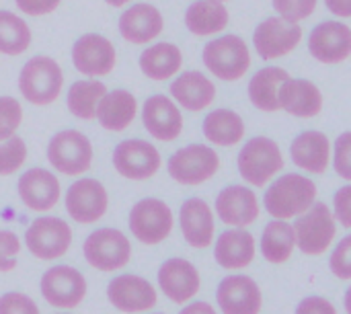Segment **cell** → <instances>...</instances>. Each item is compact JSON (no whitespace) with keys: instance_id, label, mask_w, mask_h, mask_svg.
Here are the masks:
<instances>
[{"instance_id":"obj_1","label":"cell","mask_w":351,"mask_h":314,"mask_svg":"<svg viewBox=\"0 0 351 314\" xmlns=\"http://www.w3.org/2000/svg\"><path fill=\"white\" fill-rule=\"evenodd\" d=\"M317 202V183L300 173H284L265 189L263 206L276 220H294Z\"/></svg>"},{"instance_id":"obj_2","label":"cell","mask_w":351,"mask_h":314,"mask_svg":"<svg viewBox=\"0 0 351 314\" xmlns=\"http://www.w3.org/2000/svg\"><path fill=\"white\" fill-rule=\"evenodd\" d=\"M243 181L251 187H267V183L284 171V154L276 140L255 136L247 140L237 158Z\"/></svg>"},{"instance_id":"obj_3","label":"cell","mask_w":351,"mask_h":314,"mask_svg":"<svg viewBox=\"0 0 351 314\" xmlns=\"http://www.w3.org/2000/svg\"><path fill=\"white\" fill-rule=\"evenodd\" d=\"M204 66L224 82L241 80L251 68V49L239 35H220L210 39L202 51Z\"/></svg>"},{"instance_id":"obj_4","label":"cell","mask_w":351,"mask_h":314,"mask_svg":"<svg viewBox=\"0 0 351 314\" xmlns=\"http://www.w3.org/2000/svg\"><path fill=\"white\" fill-rule=\"evenodd\" d=\"M64 88V72L60 64L49 56H33L21 68L19 90L37 107L51 105Z\"/></svg>"},{"instance_id":"obj_5","label":"cell","mask_w":351,"mask_h":314,"mask_svg":"<svg viewBox=\"0 0 351 314\" xmlns=\"http://www.w3.org/2000/svg\"><path fill=\"white\" fill-rule=\"evenodd\" d=\"M292 226L296 234V247L308 257H319L327 253L337 237V220L333 216V210L323 202H315L304 214L294 220Z\"/></svg>"},{"instance_id":"obj_6","label":"cell","mask_w":351,"mask_h":314,"mask_svg":"<svg viewBox=\"0 0 351 314\" xmlns=\"http://www.w3.org/2000/svg\"><path fill=\"white\" fill-rule=\"evenodd\" d=\"M167 171L173 181L185 187H197L220 171V156L206 144H189L171 154Z\"/></svg>"},{"instance_id":"obj_7","label":"cell","mask_w":351,"mask_h":314,"mask_svg":"<svg viewBox=\"0 0 351 314\" xmlns=\"http://www.w3.org/2000/svg\"><path fill=\"white\" fill-rule=\"evenodd\" d=\"M47 160L53 171L68 177H78L93 165V144L78 130H62L49 138Z\"/></svg>"},{"instance_id":"obj_8","label":"cell","mask_w":351,"mask_h":314,"mask_svg":"<svg viewBox=\"0 0 351 314\" xmlns=\"http://www.w3.org/2000/svg\"><path fill=\"white\" fill-rule=\"evenodd\" d=\"M82 255L86 263L99 271L123 269L132 259L130 239L115 228H99L90 232L82 245Z\"/></svg>"},{"instance_id":"obj_9","label":"cell","mask_w":351,"mask_h":314,"mask_svg":"<svg viewBox=\"0 0 351 314\" xmlns=\"http://www.w3.org/2000/svg\"><path fill=\"white\" fill-rule=\"evenodd\" d=\"M302 35H304V31H302L300 23H292V21H286L276 14V16L263 19L255 27L253 45L261 60L274 62V60H280V58H286L288 53H292L300 45Z\"/></svg>"},{"instance_id":"obj_10","label":"cell","mask_w":351,"mask_h":314,"mask_svg":"<svg viewBox=\"0 0 351 314\" xmlns=\"http://www.w3.org/2000/svg\"><path fill=\"white\" fill-rule=\"evenodd\" d=\"M173 210L158 197H144L130 210V230L142 245H158L173 232Z\"/></svg>"},{"instance_id":"obj_11","label":"cell","mask_w":351,"mask_h":314,"mask_svg":"<svg viewBox=\"0 0 351 314\" xmlns=\"http://www.w3.org/2000/svg\"><path fill=\"white\" fill-rule=\"evenodd\" d=\"M25 245L29 253L41 261L60 259L72 245V228L62 218L41 216L29 224L25 232Z\"/></svg>"},{"instance_id":"obj_12","label":"cell","mask_w":351,"mask_h":314,"mask_svg":"<svg viewBox=\"0 0 351 314\" xmlns=\"http://www.w3.org/2000/svg\"><path fill=\"white\" fill-rule=\"evenodd\" d=\"M115 171L130 181H146L160 171L162 158L154 144L140 138L121 140L113 150Z\"/></svg>"},{"instance_id":"obj_13","label":"cell","mask_w":351,"mask_h":314,"mask_svg":"<svg viewBox=\"0 0 351 314\" xmlns=\"http://www.w3.org/2000/svg\"><path fill=\"white\" fill-rule=\"evenodd\" d=\"M41 296L47 304L56 309H76L86 296V280L84 276L70 265L49 267L39 282Z\"/></svg>"},{"instance_id":"obj_14","label":"cell","mask_w":351,"mask_h":314,"mask_svg":"<svg viewBox=\"0 0 351 314\" xmlns=\"http://www.w3.org/2000/svg\"><path fill=\"white\" fill-rule=\"evenodd\" d=\"M109 208V195L101 181L78 179L66 191V212L78 224L99 222Z\"/></svg>"},{"instance_id":"obj_15","label":"cell","mask_w":351,"mask_h":314,"mask_svg":"<svg viewBox=\"0 0 351 314\" xmlns=\"http://www.w3.org/2000/svg\"><path fill=\"white\" fill-rule=\"evenodd\" d=\"M216 302L222 314H259L263 309V294L251 276L230 274L218 284Z\"/></svg>"},{"instance_id":"obj_16","label":"cell","mask_w":351,"mask_h":314,"mask_svg":"<svg viewBox=\"0 0 351 314\" xmlns=\"http://www.w3.org/2000/svg\"><path fill=\"white\" fill-rule=\"evenodd\" d=\"M308 53L321 64H341L351 56V27L341 21H323L308 35Z\"/></svg>"},{"instance_id":"obj_17","label":"cell","mask_w":351,"mask_h":314,"mask_svg":"<svg viewBox=\"0 0 351 314\" xmlns=\"http://www.w3.org/2000/svg\"><path fill=\"white\" fill-rule=\"evenodd\" d=\"M72 64L84 76H107L117 64L115 45L99 33H86L72 45Z\"/></svg>"},{"instance_id":"obj_18","label":"cell","mask_w":351,"mask_h":314,"mask_svg":"<svg viewBox=\"0 0 351 314\" xmlns=\"http://www.w3.org/2000/svg\"><path fill=\"white\" fill-rule=\"evenodd\" d=\"M216 216L230 228H247L259 220L261 204L251 187L228 185L216 197Z\"/></svg>"},{"instance_id":"obj_19","label":"cell","mask_w":351,"mask_h":314,"mask_svg":"<svg viewBox=\"0 0 351 314\" xmlns=\"http://www.w3.org/2000/svg\"><path fill=\"white\" fill-rule=\"evenodd\" d=\"M158 286L173 304H187L197 296L202 288V278L191 261L183 257H173L158 267Z\"/></svg>"},{"instance_id":"obj_20","label":"cell","mask_w":351,"mask_h":314,"mask_svg":"<svg viewBox=\"0 0 351 314\" xmlns=\"http://www.w3.org/2000/svg\"><path fill=\"white\" fill-rule=\"evenodd\" d=\"M109 302L121 313H146L156 306L158 296L154 286L134 274H121L113 278L107 286Z\"/></svg>"},{"instance_id":"obj_21","label":"cell","mask_w":351,"mask_h":314,"mask_svg":"<svg viewBox=\"0 0 351 314\" xmlns=\"http://www.w3.org/2000/svg\"><path fill=\"white\" fill-rule=\"evenodd\" d=\"M142 121L146 132L160 142H173L183 132L181 109L167 95H152L146 99L142 107Z\"/></svg>"},{"instance_id":"obj_22","label":"cell","mask_w":351,"mask_h":314,"mask_svg":"<svg viewBox=\"0 0 351 314\" xmlns=\"http://www.w3.org/2000/svg\"><path fill=\"white\" fill-rule=\"evenodd\" d=\"M16 191L21 202L33 212H49L60 202L62 189L58 177L41 167L29 169L19 177Z\"/></svg>"},{"instance_id":"obj_23","label":"cell","mask_w":351,"mask_h":314,"mask_svg":"<svg viewBox=\"0 0 351 314\" xmlns=\"http://www.w3.org/2000/svg\"><path fill=\"white\" fill-rule=\"evenodd\" d=\"M119 35L128 41V43H136V45H144L154 41L162 29H165V19L162 12L148 2H138L128 6L121 16H119Z\"/></svg>"},{"instance_id":"obj_24","label":"cell","mask_w":351,"mask_h":314,"mask_svg":"<svg viewBox=\"0 0 351 314\" xmlns=\"http://www.w3.org/2000/svg\"><path fill=\"white\" fill-rule=\"evenodd\" d=\"M331 140L319 130H304L290 144L292 162L311 175H323L331 165Z\"/></svg>"},{"instance_id":"obj_25","label":"cell","mask_w":351,"mask_h":314,"mask_svg":"<svg viewBox=\"0 0 351 314\" xmlns=\"http://www.w3.org/2000/svg\"><path fill=\"white\" fill-rule=\"evenodd\" d=\"M179 224L183 239L193 249H208L214 243V212L202 197H189L181 204Z\"/></svg>"},{"instance_id":"obj_26","label":"cell","mask_w":351,"mask_h":314,"mask_svg":"<svg viewBox=\"0 0 351 314\" xmlns=\"http://www.w3.org/2000/svg\"><path fill=\"white\" fill-rule=\"evenodd\" d=\"M214 259L226 271L247 269L255 261V237L247 228H228L214 243Z\"/></svg>"},{"instance_id":"obj_27","label":"cell","mask_w":351,"mask_h":314,"mask_svg":"<svg viewBox=\"0 0 351 314\" xmlns=\"http://www.w3.org/2000/svg\"><path fill=\"white\" fill-rule=\"evenodd\" d=\"M280 109L300 119H313L323 111V93L313 80L290 76L280 86Z\"/></svg>"},{"instance_id":"obj_28","label":"cell","mask_w":351,"mask_h":314,"mask_svg":"<svg viewBox=\"0 0 351 314\" xmlns=\"http://www.w3.org/2000/svg\"><path fill=\"white\" fill-rule=\"evenodd\" d=\"M171 97L187 111H204L216 101V84L204 72L187 70L173 80Z\"/></svg>"},{"instance_id":"obj_29","label":"cell","mask_w":351,"mask_h":314,"mask_svg":"<svg viewBox=\"0 0 351 314\" xmlns=\"http://www.w3.org/2000/svg\"><path fill=\"white\" fill-rule=\"evenodd\" d=\"M290 78V72L282 66H263L249 80V101L265 113L280 111V86Z\"/></svg>"},{"instance_id":"obj_30","label":"cell","mask_w":351,"mask_h":314,"mask_svg":"<svg viewBox=\"0 0 351 314\" xmlns=\"http://www.w3.org/2000/svg\"><path fill=\"white\" fill-rule=\"evenodd\" d=\"M230 23V12L220 0H195L185 10V27L195 37L222 33Z\"/></svg>"},{"instance_id":"obj_31","label":"cell","mask_w":351,"mask_h":314,"mask_svg":"<svg viewBox=\"0 0 351 314\" xmlns=\"http://www.w3.org/2000/svg\"><path fill=\"white\" fill-rule=\"evenodd\" d=\"M136 113L138 101L125 88L107 90L97 107V119L109 132H123L125 128H130L136 119Z\"/></svg>"},{"instance_id":"obj_32","label":"cell","mask_w":351,"mask_h":314,"mask_svg":"<svg viewBox=\"0 0 351 314\" xmlns=\"http://www.w3.org/2000/svg\"><path fill=\"white\" fill-rule=\"evenodd\" d=\"M140 70L156 82L169 80L173 76H177L183 68V53L179 49V45L169 43V41H158L152 43L150 47H146L140 53Z\"/></svg>"},{"instance_id":"obj_33","label":"cell","mask_w":351,"mask_h":314,"mask_svg":"<svg viewBox=\"0 0 351 314\" xmlns=\"http://www.w3.org/2000/svg\"><path fill=\"white\" fill-rule=\"evenodd\" d=\"M202 132L210 144L230 148V146H237L239 142H243L247 128H245L243 117L234 109L218 107L206 115V119L202 123Z\"/></svg>"},{"instance_id":"obj_34","label":"cell","mask_w":351,"mask_h":314,"mask_svg":"<svg viewBox=\"0 0 351 314\" xmlns=\"http://www.w3.org/2000/svg\"><path fill=\"white\" fill-rule=\"evenodd\" d=\"M296 249V234L294 226L288 220H271L265 224L261 241H259V251L263 259L271 265H284L292 259Z\"/></svg>"},{"instance_id":"obj_35","label":"cell","mask_w":351,"mask_h":314,"mask_svg":"<svg viewBox=\"0 0 351 314\" xmlns=\"http://www.w3.org/2000/svg\"><path fill=\"white\" fill-rule=\"evenodd\" d=\"M105 93L107 86L99 80H78L68 88L66 95L68 111L82 121L97 119V107L105 97Z\"/></svg>"},{"instance_id":"obj_36","label":"cell","mask_w":351,"mask_h":314,"mask_svg":"<svg viewBox=\"0 0 351 314\" xmlns=\"http://www.w3.org/2000/svg\"><path fill=\"white\" fill-rule=\"evenodd\" d=\"M31 45L29 25L10 10H0V53L21 56Z\"/></svg>"},{"instance_id":"obj_37","label":"cell","mask_w":351,"mask_h":314,"mask_svg":"<svg viewBox=\"0 0 351 314\" xmlns=\"http://www.w3.org/2000/svg\"><path fill=\"white\" fill-rule=\"evenodd\" d=\"M27 160V144L23 142V138H19L16 134L0 140V175H12L16 173Z\"/></svg>"},{"instance_id":"obj_38","label":"cell","mask_w":351,"mask_h":314,"mask_svg":"<svg viewBox=\"0 0 351 314\" xmlns=\"http://www.w3.org/2000/svg\"><path fill=\"white\" fill-rule=\"evenodd\" d=\"M23 121V107L14 97H0V140L16 134Z\"/></svg>"},{"instance_id":"obj_39","label":"cell","mask_w":351,"mask_h":314,"mask_svg":"<svg viewBox=\"0 0 351 314\" xmlns=\"http://www.w3.org/2000/svg\"><path fill=\"white\" fill-rule=\"evenodd\" d=\"M271 4L278 16L292 21V23H300L315 14L319 0H271Z\"/></svg>"},{"instance_id":"obj_40","label":"cell","mask_w":351,"mask_h":314,"mask_svg":"<svg viewBox=\"0 0 351 314\" xmlns=\"http://www.w3.org/2000/svg\"><path fill=\"white\" fill-rule=\"evenodd\" d=\"M329 269L337 280H351V234L343 237L329 257Z\"/></svg>"},{"instance_id":"obj_41","label":"cell","mask_w":351,"mask_h":314,"mask_svg":"<svg viewBox=\"0 0 351 314\" xmlns=\"http://www.w3.org/2000/svg\"><path fill=\"white\" fill-rule=\"evenodd\" d=\"M331 162H333L335 173L341 179H346V181L351 183V130L337 136V140L333 144Z\"/></svg>"},{"instance_id":"obj_42","label":"cell","mask_w":351,"mask_h":314,"mask_svg":"<svg viewBox=\"0 0 351 314\" xmlns=\"http://www.w3.org/2000/svg\"><path fill=\"white\" fill-rule=\"evenodd\" d=\"M21 253V241L12 230H0V271L8 274L16 267V257Z\"/></svg>"},{"instance_id":"obj_43","label":"cell","mask_w":351,"mask_h":314,"mask_svg":"<svg viewBox=\"0 0 351 314\" xmlns=\"http://www.w3.org/2000/svg\"><path fill=\"white\" fill-rule=\"evenodd\" d=\"M0 314H39V309L27 294L6 292L0 296Z\"/></svg>"},{"instance_id":"obj_44","label":"cell","mask_w":351,"mask_h":314,"mask_svg":"<svg viewBox=\"0 0 351 314\" xmlns=\"http://www.w3.org/2000/svg\"><path fill=\"white\" fill-rule=\"evenodd\" d=\"M333 216L343 226L351 228V183L339 187L333 195Z\"/></svg>"},{"instance_id":"obj_45","label":"cell","mask_w":351,"mask_h":314,"mask_svg":"<svg viewBox=\"0 0 351 314\" xmlns=\"http://www.w3.org/2000/svg\"><path fill=\"white\" fill-rule=\"evenodd\" d=\"M294 314H337V309L323 296H306L298 302Z\"/></svg>"},{"instance_id":"obj_46","label":"cell","mask_w":351,"mask_h":314,"mask_svg":"<svg viewBox=\"0 0 351 314\" xmlns=\"http://www.w3.org/2000/svg\"><path fill=\"white\" fill-rule=\"evenodd\" d=\"M62 0H14L21 12L31 14V16H43L53 12L60 6Z\"/></svg>"},{"instance_id":"obj_47","label":"cell","mask_w":351,"mask_h":314,"mask_svg":"<svg viewBox=\"0 0 351 314\" xmlns=\"http://www.w3.org/2000/svg\"><path fill=\"white\" fill-rule=\"evenodd\" d=\"M327 10L337 19H351V0H323Z\"/></svg>"},{"instance_id":"obj_48","label":"cell","mask_w":351,"mask_h":314,"mask_svg":"<svg viewBox=\"0 0 351 314\" xmlns=\"http://www.w3.org/2000/svg\"><path fill=\"white\" fill-rule=\"evenodd\" d=\"M179 314H218L210 302H189Z\"/></svg>"},{"instance_id":"obj_49","label":"cell","mask_w":351,"mask_h":314,"mask_svg":"<svg viewBox=\"0 0 351 314\" xmlns=\"http://www.w3.org/2000/svg\"><path fill=\"white\" fill-rule=\"evenodd\" d=\"M109 6H115V8H121V6H125V4H130L132 0H105Z\"/></svg>"},{"instance_id":"obj_50","label":"cell","mask_w":351,"mask_h":314,"mask_svg":"<svg viewBox=\"0 0 351 314\" xmlns=\"http://www.w3.org/2000/svg\"><path fill=\"white\" fill-rule=\"evenodd\" d=\"M343 304H346V313L351 314V286H350V288H348V292H346Z\"/></svg>"},{"instance_id":"obj_51","label":"cell","mask_w":351,"mask_h":314,"mask_svg":"<svg viewBox=\"0 0 351 314\" xmlns=\"http://www.w3.org/2000/svg\"><path fill=\"white\" fill-rule=\"evenodd\" d=\"M154 314H165V313H154Z\"/></svg>"},{"instance_id":"obj_52","label":"cell","mask_w":351,"mask_h":314,"mask_svg":"<svg viewBox=\"0 0 351 314\" xmlns=\"http://www.w3.org/2000/svg\"><path fill=\"white\" fill-rule=\"evenodd\" d=\"M220 2H226V0H220Z\"/></svg>"},{"instance_id":"obj_53","label":"cell","mask_w":351,"mask_h":314,"mask_svg":"<svg viewBox=\"0 0 351 314\" xmlns=\"http://www.w3.org/2000/svg\"><path fill=\"white\" fill-rule=\"evenodd\" d=\"M58 314H66V313H58Z\"/></svg>"}]
</instances>
